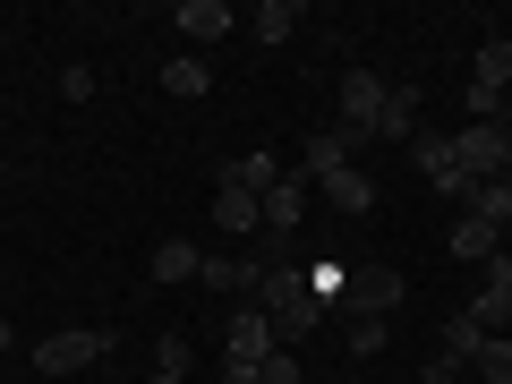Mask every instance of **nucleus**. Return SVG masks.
<instances>
[{
    "label": "nucleus",
    "mask_w": 512,
    "mask_h": 384,
    "mask_svg": "<svg viewBox=\"0 0 512 384\" xmlns=\"http://www.w3.org/2000/svg\"><path fill=\"white\" fill-rule=\"evenodd\" d=\"M256 308L274 316V333H282V350H291V342H308V333L325 325V299L308 291V274H299V265H282V274L265 282V291H256Z\"/></svg>",
    "instance_id": "obj_1"
},
{
    "label": "nucleus",
    "mask_w": 512,
    "mask_h": 384,
    "mask_svg": "<svg viewBox=\"0 0 512 384\" xmlns=\"http://www.w3.org/2000/svg\"><path fill=\"white\" fill-rule=\"evenodd\" d=\"M384 94H393V86H384L376 69H342V120H333V137H342L350 154L376 146V111H384Z\"/></svg>",
    "instance_id": "obj_2"
},
{
    "label": "nucleus",
    "mask_w": 512,
    "mask_h": 384,
    "mask_svg": "<svg viewBox=\"0 0 512 384\" xmlns=\"http://www.w3.org/2000/svg\"><path fill=\"white\" fill-rule=\"evenodd\" d=\"M453 171H461V180H504V171H512V137H504V120H487V128H470V120H461V137H453Z\"/></svg>",
    "instance_id": "obj_3"
},
{
    "label": "nucleus",
    "mask_w": 512,
    "mask_h": 384,
    "mask_svg": "<svg viewBox=\"0 0 512 384\" xmlns=\"http://www.w3.org/2000/svg\"><path fill=\"white\" fill-rule=\"evenodd\" d=\"M111 350V325H60L35 342V367H52V376H69V367H94Z\"/></svg>",
    "instance_id": "obj_4"
},
{
    "label": "nucleus",
    "mask_w": 512,
    "mask_h": 384,
    "mask_svg": "<svg viewBox=\"0 0 512 384\" xmlns=\"http://www.w3.org/2000/svg\"><path fill=\"white\" fill-rule=\"evenodd\" d=\"M342 316H393L402 308V274H384V265H359V274L342 282V299H333Z\"/></svg>",
    "instance_id": "obj_5"
},
{
    "label": "nucleus",
    "mask_w": 512,
    "mask_h": 384,
    "mask_svg": "<svg viewBox=\"0 0 512 384\" xmlns=\"http://www.w3.org/2000/svg\"><path fill=\"white\" fill-rule=\"evenodd\" d=\"M222 350H231V359H248V367H265L282 350V333H274V316L265 308H239L231 325H222Z\"/></svg>",
    "instance_id": "obj_6"
},
{
    "label": "nucleus",
    "mask_w": 512,
    "mask_h": 384,
    "mask_svg": "<svg viewBox=\"0 0 512 384\" xmlns=\"http://www.w3.org/2000/svg\"><path fill=\"white\" fill-rule=\"evenodd\" d=\"M299 214H308V180H299V171H282V180L265 188V231L291 239V231H299Z\"/></svg>",
    "instance_id": "obj_7"
},
{
    "label": "nucleus",
    "mask_w": 512,
    "mask_h": 384,
    "mask_svg": "<svg viewBox=\"0 0 512 384\" xmlns=\"http://www.w3.org/2000/svg\"><path fill=\"white\" fill-rule=\"evenodd\" d=\"M214 231H231L239 248H248V239L265 231V197H239V188H214Z\"/></svg>",
    "instance_id": "obj_8"
},
{
    "label": "nucleus",
    "mask_w": 512,
    "mask_h": 384,
    "mask_svg": "<svg viewBox=\"0 0 512 384\" xmlns=\"http://www.w3.org/2000/svg\"><path fill=\"white\" fill-rule=\"evenodd\" d=\"M171 26H180V35L188 43H197V52H205V43H222V35H231V9H222V0H180V18H171Z\"/></svg>",
    "instance_id": "obj_9"
},
{
    "label": "nucleus",
    "mask_w": 512,
    "mask_h": 384,
    "mask_svg": "<svg viewBox=\"0 0 512 384\" xmlns=\"http://www.w3.org/2000/svg\"><path fill=\"white\" fill-rule=\"evenodd\" d=\"M410 137H419V94L393 86V94H384V111H376V146H410Z\"/></svg>",
    "instance_id": "obj_10"
},
{
    "label": "nucleus",
    "mask_w": 512,
    "mask_h": 384,
    "mask_svg": "<svg viewBox=\"0 0 512 384\" xmlns=\"http://www.w3.org/2000/svg\"><path fill=\"white\" fill-rule=\"evenodd\" d=\"M470 86H478V94H512V35H487V43H478Z\"/></svg>",
    "instance_id": "obj_11"
},
{
    "label": "nucleus",
    "mask_w": 512,
    "mask_h": 384,
    "mask_svg": "<svg viewBox=\"0 0 512 384\" xmlns=\"http://www.w3.org/2000/svg\"><path fill=\"white\" fill-rule=\"evenodd\" d=\"M495 248H504V231H495L487 214H461L453 222V265H487Z\"/></svg>",
    "instance_id": "obj_12"
},
{
    "label": "nucleus",
    "mask_w": 512,
    "mask_h": 384,
    "mask_svg": "<svg viewBox=\"0 0 512 384\" xmlns=\"http://www.w3.org/2000/svg\"><path fill=\"white\" fill-rule=\"evenodd\" d=\"M316 188H325V205H342V214H367V205H376V180H367L359 163L325 171V180H316Z\"/></svg>",
    "instance_id": "obj_13"
},
{
    "label": "nucleus",
    "mask_w": 512,
    "mask_h": 384,
    "mask_svg": "<svg viewBox=\"0 0 512 384\" xmlns=\"http://www.w3.org/2000/svg\"><path fill=\"white\" fill-rule=\"evenodd\" d=\"M274 180H282V163H274L265 146H256V154H239V163H222V188H239V197H265Z\"/></svg>",
    "instance_id": "obj_14"
},
{
    "label": "nucleus",
    "mask_w": 512,
    "mask_h": 384,
    "mask_svg": "<svg viewBox=\"0 0 512 384\" xmlns=\"http://www.w3.org/2000/svg\"><path fill=\"white\" fill-rule=\"evenodd\" d=\"M197 265H205L197 239H163V248H154V282H197Z\"/></svg>",
    "instance_id": "obj_15"
},
{
    "label": "nucleus",
    "mask_w": 512,
    "mask_h": 384,
    "mask_svg": "<svg viewBox=\"0 0 512 384\" xmlns=\"http://www.w3.org/2000/svg\"><path fill=\"white\" fill-rule=\"evenodd\" d=\"M470 214H487L495 231H512V171H504V180H478V188H470Z\"/></svg>",
    "instance_id": "obj_16"
},
{
    "label": "nucleus",
    "mask_w": 512,
    "mask_h": 384,
    "mask_svg": "<svg viewBox=\"0 0 512 384\" xmlns=\"http://www.w3.org/2000/svg\"><path fill=\"white\" fill-rule=\"evenodd\" d=\"M470 367H478V384H512V333H487Z\"/></svg>",
    "instance_id": "obj_17"
},
{
    "label": "nucleus",
    "mask_w": 512,
    "mask_h": 384,
    "mask_svg": "<svg viewBox=\"0 0 512 384\" xmlns=\"http://www.w3.org/2000/svg\"><path fill=\"white\" fill-rule=\"evenodd\" d=\"M299 35V0H265L256 9V43H291Z\"/></svg>",
    "instance_id": "obj_18"
},
{
    "label": "nucleus",
    "mask_w": 512,
    "mask_h": 384,
    "mask_svg": "<svg viewBox=\"0 0 512 384\" xmlns=\"http://www.w3.org/2000/svg\"><path fill=\"white\" fill-rule=\"evenodd\" d=\"M478 342H487V333H478V316H470V308H461V316H444V359H461V367H470V359H478Z\"/></svg>",
    "instance_id": "obj_19"
},
{
    "label": "nucleus",
    "mask_w": 512,
    "mask_h": 384,
    "mask_svg": "<svg viewBox=\"0 0 512 384\" xmlns=\"http://www.w3.org/2000/svg\"><path fill=\"white\" fill-rule=\"evenodd\" d=\"M342 350L350 359H376L384 350V316H342Z\"/></svg>",
    "instance_id": "obj_20"
},
{
    "label": "nucleus",
    "mask_w": 512,
    "mask_h": 384,
    "mask_svg": "<svg viewBox=\"0 0 512 384\" xmlns=\"http://www.w3.org/2000/svg\"><path fill=\"white\" fill-rule=\"evenodd\" d=\"M205 86H214V77H205V60H197V52H180V60L163 69V94H188V103H197Z\"/></svg>",
    "instance_id": "obj_21"
},
{
    "label": "nucleus",
    "mask_w": 512,
    "mask_h": 384,
    "mask_svg": "<svg viewBox=\"0 0 512 384\" xmlns=\"http://www.w3.org/2000/svg\"><path fill=\"white\" fill-rule=\"evenodd\" d=\"M410 154H419L427 180H436V171H453V137H427V128H419V137H410Z\"/></svg>",
    "instance_id": "obj_22"
},
{
    "label": "nucleus",
    "mask_w": 512,
    "mask_h": 384,
    "mask_svg": "<svg viewBox=\"0 0 512 384\" xmlns=\"http://www.w3.org/2000/svg\"><path fill=\"white\" fill-rule=\"evenodd\" d=\"M197 282H205V291H248V282H239V256H205Z\"/></svg>",
    "instance_id": "obj_23"
},
{
    "label": "nucleus",
    "mask_w": 512,
    "mask_h": 384,
    "mask_svg": "<svg viewBox=\"0 0 512 384\" xmlns=\"http://www.w3.org/2000/svg\"><path fill=\"white\" fill-rule=\"evenodd\" d=\"M60 103H94V69H86V60L60 69Z\"/></svg>",
    "instance_id": "obj_24"
},
{
    "label": "nucleus",
    "mask_w": 512,
    "mask_h": 384,
    "mask_svg": "<svg viewBox=\"0 0 512 384\" xmlns=\"http://www.w3.org/2000/svg\"><path fill=\"white\" fill-rule=\"evenodd\" d=\"M154 359H163V376H188V333H163V342H154Z\"/></svg>",
    "instance_id": "obj_25"
},
{
    "label": "nucleus",
    "mask_w": 512,
    "mask_h": 384,
    "mask_svg": "<svg viewBox=\"0 0 512 384\" xmlns=\"http://www.w3.org/2000/svg\"><path fill=\"white\" fill-rule=\"evenodd\" d=\"M265 384H299V359H291V350H274V359H265Z\"/></svg>",
    "instance_id": "obj_26"
},
{
    "label": "nucleus",
    "mask_w": 512,
    "mask_h": 384,
    "mask_svg": "<svg viewBox=\"0 0 512 384\" xmlns=\"http://www.w3.org/2000/svg\"><path fill=\"white\" fill-rule=\"evenodd\" d=\"M427 384H478V376H461V359H444V350H436V367H427Z\"/></svg>",
    "instance_id": "obj_27"
},
{
    "label": "nucleus",
    "mask_w": 512,
    "mask_h": 384,
    "mask_svg": "<svg viewBox=\"0 0 512 384\" xmlns=\"http://www.w3.org/2000/svg\"><path fill=\"white\" fill-rule=\"evenodd\" d=\"M222 384H265V367H248V359H231V367H222Z\"/></svg>",
    "instance_id": "obj_28"
},
{
    "label": "nucleus",
    "mask_w": 512,
    "mask_h": 384,
    "mask_svg": "<svg viewBox=\"0 0 512 384\" xmlns=\"http://www.w3.org/2000/svg\"><path fill=\"white\" fill-rule=\"evenodd\" d=\"M146 384H188V376H163V367H154V376H146Z\"/></svg>",
    "instance_id": "obj_29"
},
{
    "label": "nucleus",
    "mask_w": 512,
    "mask_h": 384,
    "mask_svg": "<svg viewBox=\"0 0 512 384\" xmlns=\"http://www.w3.org/2000/svg\"><path fill=\"white\" fill-rule=\"evenodd\" d=\"M9 342H18V333H9V316H0V350H9Z\"/></svg>",
    "instance_id": "obj_30"
},
{
    "label": "nucleus",
    "mask_w": 512,
    "mask_h": 384,
    "mask_svg": "<svg viewBox=\"0 0 512 384\" xmlns=\"http://www.w3.org/2000/svg\"><path fill=\"white\" fill-rule=\"evenodd\" d=\"M504 137H512V103H504Z\"/></svg>",
    "instance_id": "obj_31"
},
{
    "label": "nucleus",
    "mask_w": 512,
    "mask_h": 384,
    "mask_svg": "<svg viewBox=\"0 0 512 384\" xmlns=\"http://www.w3.org/2000/svg\"><path fill=\"white\" fill-rule=\"evenodd\" d=\"M0 180H9V163H0Z\"/></svg>",
    "instance_id": "obj_32"
},
{
    "label": "nucleus",
    "mask_w": 512,
    "mask_h": 384,
    "mask_svg": "<svg viewBox=\"0 0 512 384\" xmlns=\"http://www.w3.org/2000/svg\"><path fill=\"white\" fill-rule=\"evenodd\" d=\"M367 384H384V376H367Z\"/></svg>",
    "instance_id": "obj_33"
},
{
    "label": "nucleus",
    "mask_w": 512,
    "mask_h": 384,
    "mask_svg": "<svg viewBox=\"0 0 512 384\" xmlns=\"http://www.w3.org/2000/svg\"><path fill=\"white\" fill-rule=\"evenodd\" d=\"M0 274H9V265H0Z\"/></svg>",
    "instance_id": "obj_34"
}]
</instances>
